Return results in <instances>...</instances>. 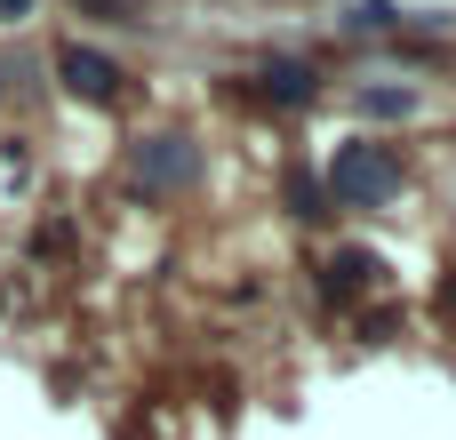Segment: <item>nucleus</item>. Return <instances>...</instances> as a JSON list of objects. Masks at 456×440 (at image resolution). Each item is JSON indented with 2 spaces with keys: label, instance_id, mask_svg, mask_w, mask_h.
I'll list each match as a JSON object with an SVG mask.
<instances>
[{
  "label": "nucleus",
  "instance_id": "nucleus-5",
  "mask_svg": "<svg viewBox=\"0 0 456 440\" xmlns=\"http://www.w3.org/2000/svg\"><path fill=\"white\" fill-rule=\"evenodd\" d=\"M377 273H385V265H377L369 249H337V257L321 265V297H337V305H353V297H361V289H369Z\"/></svg>",
  "mask_w": 456,
  "mask_h": 440
},
{
  "label": "nucleus",
  "instance_id": "nucleus-3",
  "mask_svg": "<svg viewBox=\"0 0 456 440\" xmlns=\"http://www.w3.org/2000/svg\"><path fill=\"white\" fill-rule=\"evenodd\" d=\"M56 80H64V96H80V104H112L120 96V64L112 56H96V48H56Z\"/></svg>",
  "mask_w": 456,
  "mask_h": 440
},
{
  "label": "nucleus",
  "instance_id": "nucleus-8",
  "mask_svg": "<svg viewBox=\"0 0 456 440\" xmlns=\"http://www.w3.org/2000/svg\"><path fill=\"white\" fill-rule=\"evenodd\" d=\"M32 16V0H0V24H24Z\"/></svg>",
  "mask_w": 456,
  "mask_h": 440
},
{
  "label": "nucleus",
  "instance_id": "nucleus-6",
  "mask_svg": "<svg viewBox=\"0 0 456 440\" xmlns=\"http://www.w3.org/2000/svg\"><path fill=\"white\" fill-rule=\"evenodd\" d=\"M289 200H297V216H313V224L329 216V192H321V176H305V168L289 176Z\"/></svg>",
  "mask_w": 456,
  "mask_h": 440
},
{
  "label": "nucleus",
  "instance_id": "nucleus-1",
  "mask_svg": "<svg viewBox=\"0 0 456 440\" xmlns=\"http://www.w3.org/2000/svg\"><path fill=\"white\" fill-rule=\"evenodd\" d=\"M401 184H409L401 144H337L329 152V176H321L329 208H385Z\"/></svg>",
  "mask_w": 456,
  "mask_h": 440
},
{
  "label": "nucleus",
  "instance_id": "nucleus-4",
  "mask_svg": "<svg viewBox=\"0 0 456 440\" xmlns=\"http://www.w3.org/2000/svg\"><path fill=\"white\" fill-rule=\"evenodd\" d=\"M256 96L297 112V104H313V96H321V72H313V64H297V56H273V64L256 72Z\"/></svg>",
  "mask_w": 456,
  "mask_h": 440
},
{
  "label": "nucleus",
  "instance_id": "nucleus-2",
  "mask_svg": "<svg viewBox=\"0 0 456 440\" xmlns=\"http://www.w3.org/2000/svg\"><path fill=\"white\" fill-rule=\"evenodd\" d=\"M128 184H136V192H192V184H200V144L176 136V128L136 136V152H128Z\"/></svg>",
  "mask_w": 456,
  "mask_h": 440
},
{
  "label": "nucleus",
  "instance_id": "nucleus-9",
  "mask_svg": "<svg viewBox=\"0 0 456 440\" xmlns=\"http://www.w3.org/2000/svg\"><path fill=\"white\" fill-rule=\"evenodd\" d=\"M80 8H104V16H120V8H136V0H80Z\"/></svg>",
  "mask_w": 456,
  "mask_h": 440
},
{
  "label": "nucleus",
  "instance_id": "nucleus-7",
  "mask_svg": "<svg viewBox=\"0 0 456 440\" xmlns=\"http://www.w3.org/2000/svg\"><path fill=\"white\" fill-rule=\"evenodd\" d=\"M361 112H417V88H361Z\"/></svg>",
  "mask_w": 456,
  "mask_h": 440
}]
</instances>
